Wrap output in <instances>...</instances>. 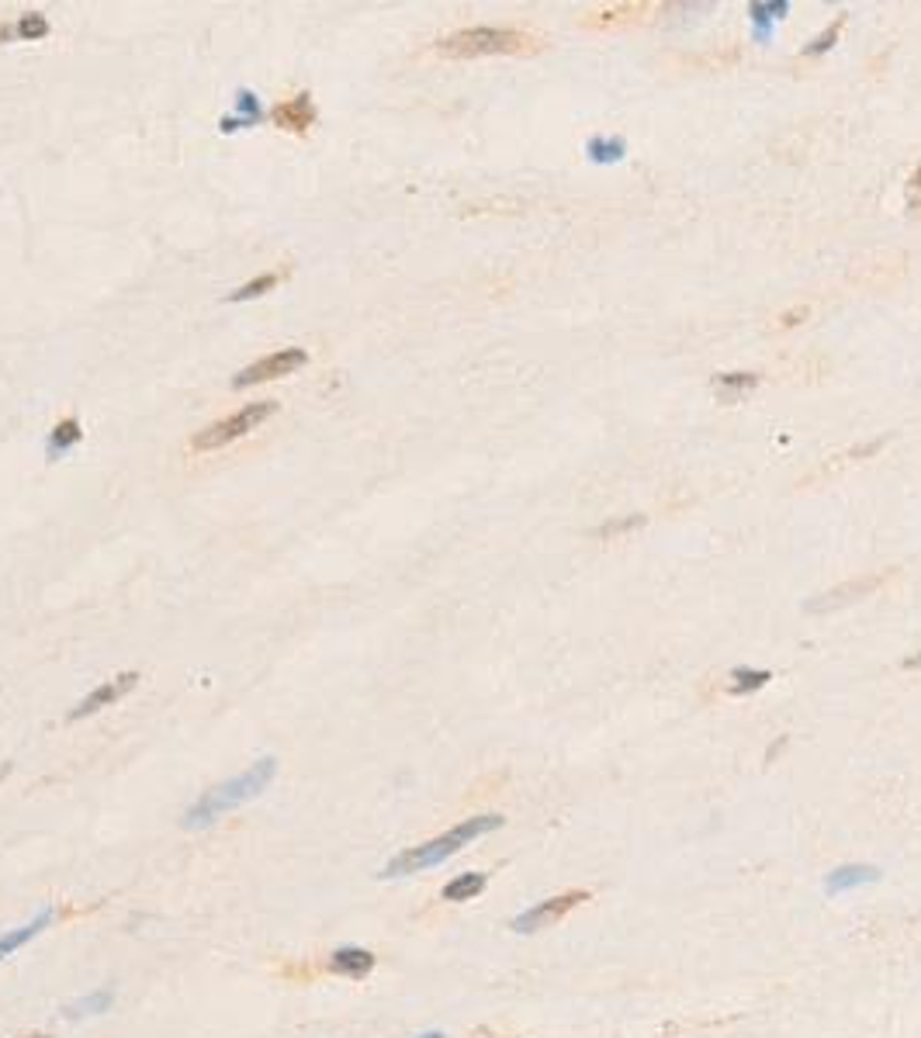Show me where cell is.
I'll return each instance as SVG.
<instances>
[{
    "label": "cell",
    "mask_w": 921,
    "mask_h": 1038,
    "mask_svg": "<svg viewBox=\"0 0 921 1038\" xmlns=\"http://www.w3.org/2000/svg\"><path fill=\"white\" fill-rule=\"evenodd\" d=\"M277 412V402H246L243 409H235L232 416L211 422V427L198 430L191 437V451L195 454H208V451H222V446L243 440L246 433H253L256 427H264V422Z\"/></svg>",
    "instance_id": "277c9868"
},
{
    "label": "cell",
    "mask_w": 921,
    "mask_h": 1038,
    "mask_svg": "<svg viewBox=\"0 0 921 1038\" xmlns=\"http://www.w3.org/2000/svg\"><path fill=\"white\" fill-rule=\"evenodd\" d=\"M111 1004H114V990H98V994H90V997H80V1001H74V1004H66V1007H63V1018H66V1022L94 1018V1014H105Z\"/></svg>",
    "instance_id": "d6986e66"
},
{
    "label": "cell",
    "mask_w": 921,
    "mask_h": 1038,
    "mask_svg": "<svg viewBox=\"0 0 921 1038\" xmlns=\"http://www.w3.org/2000/svg\"><path fill=\"white\" fill-rule=\"evenodd\" d=\"M305 364H309V350H301V346L274 350V353H267V357L253 361L250 367H243L240 374H235L232 388H253V385H264V382H277V377H288V374H295Z\"/></svg>",
    "instance_id": "5b68a950"
},
{
    "label": "cell",
    "mask_w": 921,
    "mask_h": 1038,
    "mask_svg": "<svg viewBox=\"0 0 921 1038\" xmlns=\"http://www.w3.org/2000/svg\"><path fill=\"white\" fill-rule=\"evenodd\" d=\"M485 886H489L485 872H461V876H454L451 883L440 890V896H443V901H451V904H464V901H475Z\"/></svg>",
    "instance_id": "e0dca14e"
},
{
    "label": "cell",
    "mask_w": 921,
    "mask_h": 1038,
    "mask_svg": "<svg viewBox=\"0 0 921 1038\" xmlns=\"http://www.w3.org/2000/svg\"><path fill=\"white\" fill-rule=\"evenodd\" d=\"M589 901L585 890H569V893H558V896H548V901H540L534 907H527L524 914L513 917V931L516 935H534V931H545L551 925H558L561 917H569L579 904Z\"/></svg>",
    "instance_id": "8992f818"
},
{
    "label": "cell",
    "mask_w": 921,
    "mask_h": 1038,
    "mask_svg": "<svg viewBox=\"0 0 921 1038\" xmlns=\"http://www.w3.org/2000/svg\"><path fill=\"white\" fill-rule=\"evenodd\" d=\"M755 385H759V374H752V371H735V374H717L714 377V391L721 398H727V402H735V398L748 395Z\"/></svg>",
    "instance_id": "ffe728a7"
},
{
    "label": "cell",
    "mask_w": 921,
    "mask_h": 1038,
    "mask_svg": "<svg viewBox=\"0 0 921 1038\" xmlns=\"http://www.w3.org/2000/svg\"><path fill=\"white\" fill-rule=\"evenodd\" d=\"M419 1038H447L443 1031H427V1035H419Z\"/></svg>",
    "instance_id": "83f0119b"
},
{
    "label": "cell",
    "mask_w": 921,
    "mask_h": 1038,
    "mask_svg": "<svg viewBox=\"0 0 921 1038\" xmlns=\"http://www.w3.org/2000/svg\"><path fill=\"white\" fill-rule=\"evenodd\" d=\"M655 11V4H617V8H600V11H589L582 18L585 29L593 32H610V29H627V25H642L648 21Z\"/></svg>",
    "instance_id": "30bf717a"
},
{
    "label": "cell",
    "mask_w": 921,
    "mask_h": 1038,
    "mask_svg": "<svg viewBox=\"0 0 921 1038\" xmlns=\"http://www.w3.org/2000/svg\"><path fill=\"white\" fill-rule=\"evenodd\" d=\"M8 772H11V769H8V765H0V778H4V775H8Z\"/></svg>",
    "instance_id": "f546056e"
},
{
    "label": "cell",
    "mask_w": 921,
    "mask_h": 1038,
    "mask_svg": "<svg viewBox=\"0 0 921 1038\" xmlns=\"http://www.w3.org/2000/svg\"><path fill=\"white\" fill-rule=\"evenodd\" d=\"M45 35H50V21H45L42 11H29V14H21L14 25L0 29V38H18V42H39Z\"/></svg>",
    "instance_id": "ac0fdd59"
},
{
    "label": "cell",
    "mask_w": 921,
    "mask_h": 1038,
    "mask_svg": "<svg viewBox=\"0 0 921 1038\" xmlns=\"http://www.w3.org/2000/svg\"><path fill=\"white\" fill-rule=\"evenodd\" d=\"M277 285H281V274H260V277L246 280L243 288H235V291L229 295V301H253V298H260V295L274 291Z\"/></svg>",
    "instance_id": "603a6c76"
},
{
    "label": "cell",
    "mask_w": 921,
    "mask_h": 1038,
    "mask_svg": "<svg viewBox=\"0 0 921 1038\" xmlns=\"http://www.w3.org/2000/svg\"><path fill=\"white\" fill-rule=\"evenodd\" d=\"M890 578H893V568H884V572H877V575H863V578H853V582H845V585L832 588V593H824V596L811 599V603H808V609H811V612H829V609H835V606L856 603L859 596H869V593H877V588H880L884 582H890Z\"/></svg>",
    "instance_id": "ba28073f"
},
{
    "label": "cell",
    "mask_w": 921,
    "mask_h": 1038,
    "mask_svg": "<svg viewBox=\"0 0 921 1038\" xmlns=\"http://www.w3.org/2000/svg\"><path fill=\"white\" fill-rule=\"evenodd\" d=\"M135 682H139V672H122V675H114V678L101 682V686H94V689L74 706V710L66 714V720L77 724V720H87V717H94V714H101L105 706H114L122 696H129V693L135 689Z\"/></svg>",
    "instance_id": "52a82bcc"
},
{
    "label": "cell",
    "mask_w": 921,
    "mask_h": 1038,
    "mask_svg": "<svg viewBox=\"0 0 921 1038\" xmlns=\"http://www.w3.org/2000/svg\"><path fill=\"white\" fill-rule=\"evenodd\" d=\"M748 14L755 25V38L769 42L772 25H779V21L790 14V0H755V4H748Z\"/></svg>",
    "instance_id": "9a60e30c"
},
{
    "label": "cell",
    "mask_w": 921,
    "mask_h": 1038,
    "mask_svg": "<svg viewBox=\"0 0 921 1038\" xmlns=\"http://www.w3.org/2000/svg\"><path fill=\"white\" fill-rule=\"evenodd\" d=\"M84 440V430H80V422L77 419H59L56 427H53V433L45 437V454H50V461H59L63 454H69L74 446Z\"/></svg>",
    "instance_id": "2e32d148"
},
{
    "label": "cell",
    "mask_w": 921,
    "mask_h": 1038,
    "mask_svg": "<svg viewBox=\"0 0 921 1038\" xmlns=\"http://www.w3.org/2000/svg\"><path fill=\"white\" fill-rule=\"evenodd\" d=\"M769 678H772V672H766V669H735V672H731V682H727V693L731 696H748L755 689H763Z\"/></svg>",
    "instance_id": "7402d4cb"
},
{
    "label": "cell",
    "mask_w": 921,
    "mask_h": 1038,
    "mask_svg": "<svg viewBox=\"0 0 921 1038\" xmlns=\"http://www.w3.org/2000/svg\"><path fill=\"white\" fill-rule=\"evenodd\" d=\"M545 49V42L530 32L519 29H492V25H479V29H461L454 35H443L434 53L440 59H479V56H530Z\"/></svg>",
    "instance_id": "3957f363"
},
{
    "label": "cell",
    "mask_w": 921,
    "mask_h": 1038,
    "mask_svg": "<svg viewBox=\"0 0 921 1038\" xmlns=\"http://www.w3.org/2000/svg\"><path fill=\"white\" fill-rule=\"evenodd\" d=\"M374 952H368V949H358V946H340V949H333V956H329V970H333L337 976H347V980H364V976H371V970H374Z\"/></svg>",
    "instance_id": "7c38bea8"
},
{
    "label": "cell",
    "mask_w": 921,
    "mask_h": 1038,
    "mask_svg": "<svg viewBox=\"0 0 921 1038\" xmlns=\"http://www.w3.org/2000/svg\"><path fill=\"white\" fill-rule=\"evenodd\" d=\"M503 824H506V817H500V814L468 817V820L454 824L451 831H443L440 838H430V841H423V844L406 848V852H398V855L382 869V876H385V880H398V876H413V872H427V869L447 862L451 855H458L461 848H468L471 841H479V838H485V835H492V831H500Z\"/></svg>",
    "instance_id": "7a4b0ae2"
},
{
    "label": "cell",
    "mask_w": 921,
    "mask_h": 1038,
    "mask_svg": "<svg viewBox=\"0 0 921 1038\" xmlns=\"http://www.w3.org/2000/svg\"><path fill=\"white\" fill-rule=\"evenodd\" d=\"M56 925V910L53 907H42L29 925H21V928H14V931H8V935H0V962H4L8 956H14L18 949H25L29 941H35L45 928H53Z\"/></svg>",
    "instance_id": "8fae6325"
},
{
    "label": "cell",
    "mask_w": 921,
    "mask_h": 1038,
    "mask_svg": "<svg viewBox=\"0 0 921 1038\" xmlns=\"http://www.w3.org/2000/svg\"><path fill=\"white\" fill-rule=\"evenodd\" d=\"M274 775H277V759L274 754H264V759H256L246 772H240V775H232V778H226V783H216L211 789H205L191 807H187V814H184V828L187 831H205V828H211L219 817H226V814H232V810H240V807H246L250 799H256L260 793H264L271 783H274Z\"/></svg>",
    "instance_id": "6da1fadb"
},
{
    "label": "cell",
    "mask_w": 921,
    "mask_h": 1038,
    "mask_svg": "<svg viewBox=\"0 0 921 1038\" xmlns=\"http://www.w3.org/2000/svg\"><path fill=\"white\" fill-rule=\"evenodd\" d=\"M845 21H848V14H838V18L832 21V25L824 29V32H821L811 45H804V49H800V56H824V53H829L832 45L838 42V35H842V29H845Z\"/></svg>",
    "instance_id": "cb8c5ba5"
},
{
    "label": "cell",
    "mask_w": 921,
    "mask_h": 1038,
    "mask_svg": "<svg viewBox=\"0 0 921 1038\" xmlns=\"http://www.w3.org/2000/svg\"><path fill=\"white\" fill-rule=\"evenodd\" d=\"M866 883H880L877 865H838L835 872H829V880H824V893L838 896V893H848V890L866 886Z\"/></svg>",
    "instance_id": "5bb4252c"
},
{
    "label": "cell",
    "mask_w": 921,
    "mask_h": 1038,
    "mask_svg": "<svg viewBox=\"0 0 921 1038\" xmlns=\"http://www.w3.org/2000/svg\"><path fill=\"white\" fill-rule=\"evenodd\" d=\"M585 153H589V159H593V163H603V167H606V163L624 159L627 143H624V139H617V135H596V139H589Z\"/></svg>",
    "instance_id": "44dd1931"
},
{
    "label": "cell",
    "mask_w": 921,
    "mask_h": 1038,
    "mask_svg": "<svg viewBox=\"0 0 921 1038\" xmlns=\"http://www.w3.org/2000/svg\"><path fill=\"white\" fill-rule=\"evenodd\" d=\"M21 1038H50V1035H42V1031H35V1035H21Z\"/></svg>",
    "instance_id": "f1b7e54d"
},
{
    "label": "cell",
    "mask_w": 921,
    "mask_h": 1038,
    "mask_svg": "<svg viewBox=\"0 0 921 1038\" xmlns=\"http://www.w3.org/2000/svg\"><path fill=\"white\" fill-rule=\"evenodd\" d=\"M271 118H274V125H277V129L295 132V135H305V132H309V129L316 125V104H313V93H309V90H301V93H295V98L281 101V104L271 111Z\"/></svg>",
    "instance_id": "9c48e42d"
},
{
    "label": "cell",
    "mask_w": 921,
    "mask_h": 1038,
    "mask_svg": "<svg viewBox=\"0 0 921 1038\" xmlns=\"http://www.w3.org/2000/svg\"><path fill=\"white\" fill-rule=\"evenodd\" d=\"M264 104H260V98L253 90H240L235 93V114H226L222 122H219V132H226V135H232L235 129H253V125H260L264 122Z\"/></svg>",
    "instance_id": "4fadbf2b"
},
{
    "label": "cell",
    "mask_w": 921,
    "mask_h": 1038,
    "mask_svg": "<svg viewBox=\"0 0 921 1038\" xmlns=\"http://www.w3.org/2000/svg\"><path fill=\"white\" fill-rule=\"evenodd\" d=\"M637 527H645V512H631V516H621V519H606V523L596 530L600 540H610V537H624Z\"/></svg>",
    "instance_id": "d4e9b609"
},
{
    "label": "cell",
    "mask_w": 921,
    "mask_h": 1038,
    "mask_svg": "<svg viewBox=\"0 0 921 1038\" xmlns=\"http://www.w3.org/2000/svg\"><path fill=\"white\" fill-rule=\"evenodd\" d=\"M908 211H911V216H918V211H921V163H918L911 180H908Z\"/></svg>",
    "instance_id": "484cf974"
},
{
    "label": "cell",
    "mask_w": 921,
    "mask_h": 1038,
    "mask_svg": "<svg viewBox=\"0 0 921 1038\" xmlns=\"http://www.w3.org/2000/svg\"><path fill=\"white\" fill-rule=\"evenodd\" d=\"M808 316H811V305H797V309H790V312L779 316V322H776V325H779V329H793V325L804 322Z\"/></svg>",
    "instance_id": "4316f807"
}]
</instances>
